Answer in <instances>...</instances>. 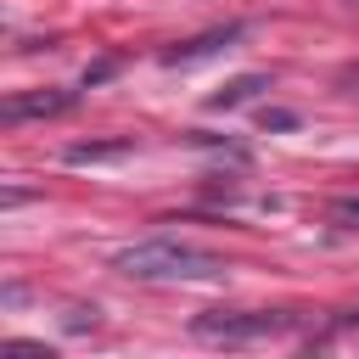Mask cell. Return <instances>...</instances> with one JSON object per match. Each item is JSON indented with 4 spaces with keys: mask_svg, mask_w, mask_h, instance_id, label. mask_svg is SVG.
Listing matches in <instances>:
<instances>
[{
    "mask_svg": "<svg viewBox=\"0 0 359 359\" xmlns=\"http://www.w3.org/2000/svg\"><path fill=\"white\" fill-rule=\"evenodd\" d=\"M79 101V90H28L0 101V123H28V118H62Z\"/></svg>",
    "mask_w": 359,
    "mask_h": 359,
    "instance_id": "obj_3",
    "label": "cell"
},
{
    "mask_svg": "<svg viewBox=\"0 0 359 359\" xmlns=\"http://www.w3.org/2000/svg\"><path fill=\"white\" fill-rule=\"evenodd\" d=\"M118 73V62H95V67H84V90H95L101 79H112Z\"/></svg>",
    "mask_w": 359,
    "mask_h": 359,
    "instance_id": "obj_8",
    "label": "cell"
},
{
    "mask_svg": "<svg viewBox=\"0 0 359 359\" xmlns=\"http://www.w3.org/2000/svg\"><path fill=\"white\" fill-rule=\"evenodd\" d=\"M331 213H337V219H359V196H342Z\"/></svg>",
    "mask_w": 359,
    "mask_h": 359,
    "instance_id": "obj_10",
    "label": "cell"
},
{
    "mask_svg": "<svg viewBox=\"0 0 359 359\" xmlns=\"http://www.w3.org/2000/svg\"><path fill=\"white\" fill-rule=\"evenodd\" d=\"M258 129H297V112H286V107H264V112H258Z\"/></svg>",
    "mask_w": 359,
    "mask_h": 359,
    "instance_id": "obj_7",
    "label": "cell"
},
{
    "mask_svg": "<svg viewBox=\"0 0 359 359\" xmlns=\"http://www.w3.org/2000/svg\"><path fill=\"white\" fill-rule=\"evenodd\" d=\"M84 325H95V309H67V331H84Z\"/></svg>",
    "mask_w": 359,
    "mask_h": 359,
    "instance_id": "obj_9",
    "label": "cell"
},
{
    "mask_svg": "<svg viewBox=\"0 0 359 359\" xmlns=\"http://www.w3.org/2000/svg\"><path fill=\"white\" fill-rule=\"evenodd\" d=\"M292 331H297V314H275V309H208L191 320V337L213 348H258Z\"/></svg>",
    "mask_w": 359,
    "mask_h": 359,
    "instance_id": "obj_2",
    "label": "cell"
},
{
    "mask_svg": "<svg viewBox=\"0 0 359 359\" xmlns=\"http://www.w3.org/2000/svg\"><path fill=\"white\" fill-rule=\"evenodd\" d=\"M129 151H135L129 135H118V140H79V146H67V163H73V168H84V163H118V157H129Z\"/></svg>",
    "mask_w": 359,
    "mask_h": 359,
    "instance_id": "obj_5",
    "label": "cell"
},
{
    "mask_svg": "<svg viewBox=\"0 0 359 359\" xmlns=\"http://www.w3.org/2000/svg\"><path fill=\"white\" fill-rule=\"evenodd\" d=\"M258 90H269V79H264V73H241V79H230L219 95H208V107H213V112H236V107H247Z\"/></svg>",
    "mask_w": 359,
    "mask_h": 359,
    "instance_id": "obj_6",
    "label": "cell"
},
{
    "mask_svg": "<svg viewBox=\"0 0 359 359\" xmlns=\"http://www.w3.org/2000/svg\"><path fill=\"white\" fill-rule=\"evenodd\" d=\"M241 34H247V22H224V28H208V34L185 39V45H168V50H163V67H191V62H208V56L230 50Z\"/></svg>",
    "mask_w": 359,
    "mask_h": 359,
    "instance_id": "obj_4",
    "label": "cell"
},
{
    "mask_svg": "<svg viewBox=\"0 0 359 359\" xmlns=\"http://www.w3.org/2000/svg\"><path fill=\"white\" fill-rule=\"evenodd\" d=\"M112 269L129 275V280H224L230 264L219 252H208V247L174 241V236H151V241L118 247L112 252Z\"/></svg>",
    "mask_w": 359,
    "mask_h": 359,
    "instance_id": "obj_1",
    "label": "cell"
}]
</instances>
